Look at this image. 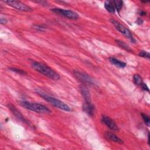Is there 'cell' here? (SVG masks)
<instances>
[{
  "instance_id": "obj_9",
  "label": "cell",
  "mask_w": 150,
  "mask_h": 150,
  "mask_svg": "<svg viewBox=\"0 0 150 150\" xmlns=\"http://www.w3.org/2000/svg\"><path fill=\"white\" fill-rule=\"evenodd\" d=\"M8 108L10 110V111L12 112V114L17 118H18L19 120H21V121H22L23 122H25V123H26L27 124L29 125V122H28V121L24 118V117L22 115V114L16 109V108L13 106L12 104L9 103L8 104Z\"/></svg>"
},
{
  "instance_id": "obj_12",
  "label": "cell",
  "mask_w": 150,
  "mask_h": 150,
  "mask_svg": "<svg viewBox=\"0 0 150 150\" xmlns=\"http://www.w3.org/2000/svg\"><path fill=\"white\" fill-rule=\"evenodd\" d=\"M83 110L84 112H85L86 114H87L90 116H93L94 113V106L93 104H92L91 102L87 103L85 102L82 107Z\"/></svg>"
},
{
  "instance_id": "obj_10",
  "label": "cell",
  "mask_w": 150,
  "mask_h": 150,
  "mask_svg": "<svg viewBox=\"0 0 150 150\" xmlns=\"http://www.w3.org/2000/svg\"><path fill=\"white\" fill-rule=\"evenodd\" d=\"M104 136L107 140L118 144H123V141L113 132L110 131H105L104 133Z\"/></svg>"
},
{
  "instance_id": "obj_24",
  "label": "cell",
  "mask_w": 150,
  "mask_h": 150,
  "mask_svg": "<svg viewBox=\"0 0 150 150\" xmlns=\"http://www.w3.org/2000/svg\"><path fill=\"white\" fill-rule=\"evenodd\" d=\"M143 20L142 19H139V18H138V19H137V23L138 24V25H141V24H142L143 23Z\"/></svg>"
},
{
  "instance_id": "obj_19",
  "label": "cell",
  "mask_w": 150,
  "mask_h": 150,
  "mask_svg": "<svg viewBox=\"0 0 150 150\" xmlns=\"http://www.w3.org/2000/svg\"><path fill=\"white\" fill-rule=\"evenodd\" d=\"M139 56L142 57L146 58V59H149L150 58V54L149 53L146 52V51H141L140 53H139Z\"/></svg>"
},
{
  "instance_id": "obj_1",
  "label": "cell",
  "mask_w": 150,
  "mask_h": 150,
  "mask_svg": "<svg viewBox=\"0 0 150 150\" xmlns=\"http://www.w3.org/2000/svg\"><path fill=\"white\" fill-rule=\"evenodd\" d=\"M31 66L35 70L50 79L57 80L60 78L59 74L57 72H56L53 69L49 67L47 65L43 63L32 61L31 63Z\"/></svg>"
},
{
  "instance_id": "obj_4",
  "label": "cell",
  "mask_w": 150,
  "mask_h": 150,
  "mask_svg": "<svg viewBox=\"0 0 150 150\" xmlns=\"http://www.w3.org/2000/svg\"><path fill=\"white\" fill-rule=\"evenodd\" d=\"M4 2L6 4L9 6L12 7L13 8H15L20 11L30 12L32 11V9L29 6L19 1L7 0V1H4Z\"/></svg>"
},
{
  "instance_id": "obj_16",
  "label": "cell",
  "mask_w": 150,
  "mask_h": 150,
  "mask_svg": "<svg viewBox=\"0 0 150 150\" xmlns=\"http://www.w3.org/2000/svg\"><path fill=\"white\" fill-rule=\"evenodd\" d=\"M113 4L114 5L115 9H117L118 12H120L122 8L123 2L121 0H115V1H113Z\"/></svg>"
},
{
  "instance_id": "obj_2",
  "label": "cell",
  "mask_w": 150,
  "mask_h": 150,
  "mask_svg": "<svg viewBox=\"0 0 150 150\" xmlns=\"http://www.w3.org/2000/svg\"><path fill=\"white\" fill-rule=\"evenodd\" d=\"M37 93L40 97H42L44 100H45L46 101L50 103L54 107H55L60 110L65 111H71L70 107L67 104H66L64 102L59 100V99H57L53 97L49 96L45 94L40 91H37Z\"/></svg>"
},
{
  "instance_id": "obj_11",
  "label": "cell",
  "mask_w": 150,
  "mask_h": 150,
  "mask_svg": "<svg viewBox=\"0 0 150 150\" xmlns=\"http://www.w3.org/2000/svg\"><path fill=\"white\" fill-rule=\"evenodd\" d=\"M80 93L84 98L85 102L90 103L91 102V95L88 89L84 85H81L80 86Z\"/></svg>"
},
{
  "instance_id": "obj_6",
  "label": "cell",
  "mask_w": 150,
  "mask_h": 150,
  "mask_svg": "<svg viewBox=\"0 0 150 150\" xmlns=\"http://www.w3.org/2000/svg\"><path fill=\"white\" fill-rule=\"evenodd\" d=\"M51 11L70 19H77L79 17V15L76 12L71 10L56 8L52 9Z\"/></svg>"
},
{
  "instance_id": "obj_18",
  "label": "cell",
  "mask_w": 150,
  "mask_h": 150,
  "mask_svg": "<svg viewBox=\"0 0 150 150\" xmlns=\"http://www.w3.org/2000/svg\"><path fill=\"white\" fill-rule=\"evenodd\" d=\"M141 115H142V119H143L144 122H145L148 126H149V124H150V119H149V116H148L146 114H143V113L141 114Z\"/></svg>"
},
{
  "instance_id": "obj_21",
  "label": "cell",
  "mask_w": 150,
  "mask_h": 150,
  "mask_svg": "<svg viewBox=\"0 0 150 150\" xmlns=\"http://www.w3.org/2000/svg\"><path fill=\"white\" fill-rule=\"evenodd\" d=\"M141 87L142 88V89H144V90H146V91H149V88H148V86H146V84H145V83H142L141 84Z\"/></svg>"
},
{
  "instance_id": "obj_23",
  "label": "cell",
  "mask_w": 150,
  "mask_h": 150,
  "mask_svg": "<svg viewBox=\"0 0 150 150\" xmlns=\"http://www.w3.org/2000/svg\"><path fill=\"white\" fill-rule=\"evenodd\" d=\"M35 29L38 30H40V31H43V29H44L43 26H40V25H35Z\"/></svg>"
},
{
  "instance_id": "obj_7",
  "label": "cell",
  "mask_w": 150,
  "mask_h": 150,
  "mask_svg": "<svg viewBox=\"0 0 150 150\" xmlns=\"http://www.w3.org/2000/svg\"><path fill=\"white\" fill-rule=\"evenodd\" d=\"M73 74L75 77L79 80L80 81L83 83H87L90 84H93L94 83L93 79L86 73L79 71V70H74Z\"/></svg>"
},
{
  "instance_id": "obj_17",
  "label": "cell",
  "mask_w": 150,
  "mask_h": 150,
  "mask_svg": "<svg viewBox=\"0 0 150 150\" xmlns=\"http://www.w3.org/2000/svg\"><path fill=\"white\" fill-rule=\"evenodd\" d=\"M133 80H134V83L137 84V85H138V86H141V84L143 83L142 82V77L138 74H134V76H133Z\"/></svg>"
},
{
  "instance_id": "obj_8",
  "label": "cell",
  "mask_w": 150,
  "mask_h": 150,
  "mask_svg": "<svg viewBox=\"0 0 150 150\" xmlns=\"http://www.w3.org/2000/svg\"><path fill=\"white\" fill-rule=\"evenodd\" d=\"M101 121L111 130L113 131H118L119 128L115 122V121L106 115H103L101 117Z\"/></svg>"
},
{
  "instance_id": "obj_5",
  "label": "cell",
  "mask_w": 150,
  "mask_h": 150,
  "mask_svg": "<svg viewBox=\"0 0 150 150\" xmlns=\"http://www.w3.org/2000/svg\"><path fill=\"white\" fill-rule=\"evenodd\" d=\"M110 22L114 26V27L118 31H119L120 33H121L122 34L125 35L126 37H127L128 39H129L131 41H133V42L135 41L131 31L127 28H126L125 26L122 25L121 23H120L119 22H118L114 19H111Z\"/></svg>"
},
{
  "instance_id": "obj_3",
  "label": "cell",
  "mask_w": 150,
  "mask_h": 150,
  "mask_svg": "<svg viewBox=\"0 0 150 150\" xmlns=\"http://www.w3.org/2000/svg\"><path fill=\"white\" fill-rule=\"evenodd\" d=\"M21 105L29 110L36 112L40 114H49L50 112V110L45 105L41 104L31 103L26 101H22L21 102Z\"/></svg>"
},
{
  "instance_id": "obj_20",
  "label": "cell",
  "mask_w": 150,
  "mask_h": 150,
  "mask_svg": "<svg viewBox=\"0 0 150 150\" xmlns=\"http://www.w3.org/2000/svg\"><path fill=\"white\" fill-rule=\"evenodd\" d=\"M10 70H12V71H15L17 73H19L20 74H25L26 72L24 70H20L18 69H16V68H10Z\"/></svg>"
},
{
  "instance_id": "obj_13",
  "label": "cell",
  "mask_w": 150,
  "mask_h": 150,
  "mask_svg": "<svg viewBox=\"0 0 150 150\" xmlns=\"http://www.w3.org/2000/svg\"><path fill=\"white\" fill-rule=\"evenodd\" d=\"M109 61L111 64L115 65V66H117L118 67L124 68L127 66V64L125 62H122V61H121L120 60H118V59H117L115 58H114V57H110L109 58Z\"/></svg>"
},
{
  "instance_id": "obj_15",
  "label": "cell",
  "mask_w": 150,
  "mask_h": 150,
  "mask_svg": "<svg viewBox=\"0 0 150 150\" xmlns=\"http://www.w3.org/2000/svg\"><path fill=\"white\" fill-rule=\"evenodd\" d=\"M115 42H116L117 44L120 47H121V48L124 49V50H127L128 52H131L132 51L131 49L125 42H124L123 41H121V40H115Z\"/></svg>"
},
{
  "instance_id": "obj_25",
  "label": "cell",
  "mask_w": 150,
  "mask_h": 150,
  "mask_svg": "<svg viewBox=\"0 0 150 150\" xmlns=\"http://www.w3.org/2000/svg\"><path fill=\"white\" fill-rule=\"evenodd\" d=\"M139 15H143V16L146 15V12H144V11H140V12H139Z\"/></svg>"
},
{
  "instance_id": "obj_22",
  "label": "cell",
  "mask_w": 150,
  "mask_h": 150,
  "mask_svg": "<svg viewBox=\"0 0 150 150\" xmlns=\"http://www.w3.org/2000/svg\"><path fill=\"white\" fill-rule=\"evenodd\" d=\"M0 22L1 24H6L8 22V21L6 19L4 18H1L0 19Z\"/></svg>"
},
{
  "instance_id": "obj_14",
  "label": "cell",
  "mask_w": 150,
  "mask_h": 150,
  "mask_svg": "<svg viewBox=\"0 0 150 150\" xmlns=\"http://www.w3.org/2000/svg\"><path fill=\"white\" fill-rule=\"evenodd\" d=\"M104 8L105 9L110 12V13H114L115 12V7L113 4V1H106L104 2Z\"/></svg>"
}]
</instances>
